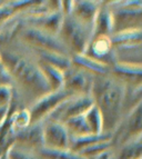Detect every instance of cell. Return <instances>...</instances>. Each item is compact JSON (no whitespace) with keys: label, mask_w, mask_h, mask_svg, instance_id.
Segmentation results:
<instances>
[{"label":"cell","mask_w":142,"mask_h":159,"mask_svg":"<svg viewBox=\"0 0 142 159\" xmlns=\"http://www.w3.org/2000/svg\"><path fill=\"white\" fill-rule=\"evenodd\" d=\"M7 156H8V159H36L32 152L17 148L16 146H12L8 149Z\"/></svg>","instance_id":"29"},{"label":"cell","mask_w":142,"mask_h":159,"mask_svg":"<svg viewBox=\"0 0 142 159\" xmlns=\"http://www.w3.org/2000/svg\"><path fill=\"white\" fill-rule=\"evenodd\" d=\"M141 136L132 138L121 145V148L113 159H141L142 139Z\"/></svg>","instance_id":"20"},{"label":"cell","mask_w":142,"mask_h":159,"mask_svg":"<svg viewBox=\"0 0 142 159\" xmlns=\"http://www.w3.org/2000/svg\"><path fill=\"white\" fill-rule=\"evenodd\" d=\"M84 119L87 121L88 127H89L91 134H95V135H99V134L103 133V120L102 116H101L99 109L93 105L91 108L88 110L86 114L83 115Z\"/></svg>","instance_id":"25"},{"label":"cell","mask_w":142,"mask_h":159,"mask_svg":"<svg viewBox=\"0 0 142 159\" xmlns=\"http://www.w3.org/2000/svg\"><path fill=\"white\" fill-rule=\"evenodd\" d=\"M110 75L119 79L126 86L137 87L142 84V68L141 65L116 62L110 67Z\"/></svg>","instance_id":"13"},{"label":"cell","mask_w":142,"mask_h":159,"mask_svg":"<svg viewBox=\"0 0 142 159\" xmlns=\"http://www.w3.org/2000/svg\"><path fill=\"white\" fill-rule=\"evenodd\" d=\"M67 48L69 55H82L86 52L92 37V30L71 16H63V21L58 34Z\"/></svg>","instance_id":"3"},{"label":"cell","mask_w":142,"mask_h":159,"mask_svg":"<svg viewBox=\"0 0 142 159\" xmlns=\"http://www.w3.org/2000/svg\"><path fill=\"white\" fill-rule=\"evenodd\" d=\"M13 146L26 151H39L43 148V121L30 124L27 128L15 135Z\"/></svg>","instance_id":"11"},{"label":"cell","mask_w":142,"mask_h":159,"mask_svg":"<svg viewBox=\"0 0 142 159\" xmlns=\"http://www.w3.org/2000/svg\"><path fill=\"white\" fill-rule=\"evenodd\" d=\"M2 65V59H1V53H0V66Z\"/></svg>","instance_id":"34"},{"label":"cell","mask_w":142,"mask_h":159,"mask_svg":"<svg viewBox=\"0 0 142 159\" xmlns=\"http://www.w3.org/2000/svg\"><path fill=\"white\" fill-rule=\"evenodd\" d=\"M10 122H11V130L16 135L17 133L24 130L30 125V114L29 110L26 108L17 109L16 106L13 107L12 111L10 115Z\"/></svg>","instance_id":"24"},{"label":"cell","mask_w":142,"mask_h":159,"mask_svg":"<svg viewBox=\"0 0 142 159\" xmlns=\"http://www.w3.org/2000/svg\"><path fill=\"white\" fill-rule=\"evenodd\" d=\"M113 34V24L111 10L108 7V2H101L95 24L92 28V37L95 36H108L111 37ZM91 37V38H92Z\"/></svg>","instance_id":"16"},{"label":"cell","mask_w":142,"mask_h":159,"mask_svg":"<svg viewBox=\"0 0 142 159\" xmlns=\"http://www.w3.org/2000/svg\"><path fill=\"white\" fill-rule=\"evenodd\" d=\"M142 135V101L133 107L128 112L126 118H122L121 122L112 134V140L117 138L119 143H124L132 138Z\"/></svg>","instance_id":"8"},{"label":"cell","mask_w":142,"mask_h":159,"mask_svg":"<svg viewBox=\"0 0 142 159\" xmlns=\"http://www.w3.org/2000/svg\"><path fill=\"white\" fill-rule=\"evenodd\" d=\"M103 140H112V134L102 133V134H99V135L89 134V135L81 136V137H70L69 149L71 151H73V152L79 154L80 151H82L83 149Z\"/></svg>","instance_id":"18"},{"label":"cell","mask_w":142,"mask_h":159,"mask_svg":"<svg viewBox=\"0 0 142 159\" xmlns=\"http://www.w3.org/2000/svg\"><path fill=\"white\" fill-rule=\"evenodd\" d=\"M39 68L41 69L42 74L47 80L48 85L50 87L51 91H57L62 89L63 87V71L55 67L49 66L47 64L37 61Z\"/></svg>","instance_id":"21"},{"label":"cell","mask_w":142,"mask_h":159,"mask_svg":"<svg viewBox=\"0 0 142 159\" xmlns=\"http://www.w3.org/2000/svg\"><path fill=\"white\" fill-rule=\"evenodd\" d=\"M110 38H111V43H112L113 47L141 45L142 31H141V29L126 30V31L116 32V34H113Z\"/></svg>","instance_id":"22"},{"label":"cell","mask_w":142,"mask_h":159,"mask_svg":"<svg viewBox=\"0 0 142 159\" xmlns=\"http://www.w3.org/2000/svg\"><path fill=\"white\" fill-rule=\"evenodd\" d=\"M71 64L73 66L79 67L87 72L91 74L92 76H100V75L110 74V67L108 65L102 64L100 61L95 60L91 57L87 56L86 53L82 55H74L71 56Z\"/></svg>","instance_id":"17"},{"label":"cell","mask_w":142,"mask_h":159,"mask_svg":"<svg viewBox=\"0 0 142 159\" xmlns=\"http://www.w3.org/2000/svg\"><path fill=\"white\" fill-rule=\"evenodd\" d=\"M34 53L37 55L38 61L55 67L62 71L67 70L71 66L70 57L62 55V53L53 52V51H34Z\"/></svg>","instance_id":"19"},{"label":"cell","mask_w":142,"mask_h":159,"mask_svg":"<svg viewBox=\"0 0 142 159\" xmlns=\"http://www.w3.org/2000/svg\"><path fill=\"white\" fill-rule=\"evenodd\" d=\"M13 100L12 86H0V107L9 106Z\"/></svg>","instance_id":"28"},{"label":"cell","mask_w":142,"mask_h":159,"mask_svg":"<svg viewBox=\"0 0 142 159\" xmlns=\"http://www.w3.org/2000/svg\"><path fill=\"white\" fill-rule=\"evenodd\" d=\"M72 96L76 95H72L62 88L60 90L50 91L47 95L40 97L32 105L31 108L28 109L30 114V124H38V122L45 121L57 109V107L60 106L63 101Z\"/></svg>","instance_id":"6"},{"label":"cell","mask_w":142,"mask_h":159,"mask_svg":"<svg viewBox=\"0 0 142 159\" xmlns=\"http://www.w3.org/2000/svg\"><path fill=\"white\" fill-rule=\"evenodd\" d=\"M13 82L8 70L6 69L3 64L0 66V86H12Z\"/></svg>","instance_id":"30"},{"label":"cell","mask_w":142,"mask_h":159,"mask_svg":"<svg viewBox=\"0 0 142 159\" xmlns=\"http://www.w3.org/2000/svg\"><path fill=\"white\" fill-rule=\"evenodd\" d=\"M70 136L64 125L53 120L43 121V148L53 150L69 149Z\"/></svg>","instance_id":"10"},{"label":"cell","mask_w":142,"mask_h":159,"mask_svg":"<svg viewBox=\"0 0 142 159\" xmlns=\"http://www.w3.org/2000/svg\"><path fill=\"white\" fill-rule=\"evenodd\" d=\"M63 125H64L66 129L68 130V134L70 137H81V136L91 134L83 115L70 118V119L63 122Z\"/></svg>","instance_id":"23"},{"label":"cell","mask_w":142,"mask_h":159,"mask_svg":"<svg viewBox=\"0 0 142 159\" xmlns=\"http://www.w3.org/2000/svg\"><path fill=\"white\" fill-rule=\"evenodd\" d=\"M91 159H113V156H112L111 150H107V151H104V152H102L101 155H99V156L95 157V158H91Z\"/></svg>","instance_id":"33"},{"label":"cell","mask_w":142,"mask_h":159,"mask_svg":"<svg viewBox=\"0 0 142 159\" xmlns=\"http://www.w3.org/2000/svg\"><path fill=\"white\" fill-rule=\"evenodd\" d=\"M93 76L71 64L63 71V89L72 95H90Z\"/></svg>","instance_id":"9"},{"label":"cell","mask_w":142,"mask_h":159,"mask_svg":"<svg viewBox=\"0 0 142 159\" xmlns=\"http://www.w3.org/2000/svg\"><path fill=\"white\" fill-rule=\"evenodd\" d=\"M24 21L29 22L28 26L38 28L53 36H58L63 21V15L61 11H52L42 16L24 18Z\"/></svg>","instance_id":"15"},{"label":"cell","mask_w":142,"mask_h":159,"mask_svg":"<svg viewBox=\"0 0 142 159\" xmlns=\"http://www.w3.org/2000/svg\"><path fill=\"white\" fill-rule=\"evenodd\" d=\"M72 8H73V0H63L61 1L60 10L62 12L63 16H70L72 12Z\"/></svg>","instance_id":"31"},{"label":"cell","mask_w":142,"mask_h":159,"mask_svg":"<svg viewBox=\"0 0 142 159\" xmlns=\"http://www.w3.org/2000/svg\"><path fill=\"white\" fill-rule=\"evenodd\" d=\"M128 86L108 75L93 76L90 96L103 120V133L113 134L121 122L126 108Z\"/></svg>","instance_id":"1"},{"label":"cell","mask_w":142,"mask_h":159,"mask_svg":"<svg viewBox=\"0 0 142 159\" xmlns=\"http://www.w3.org/2000/svg\"><path fill=\"white\" fill-rule=\"evenodd\" d=\"M19 38L24 45L34 51H53L70 57L67 48L58 36H53L38 28L28 25L27 27H22L19 32Z\"/></svg>","instance_id":"5"},{"label":"cell","mask_w":142,"mask_h":159,"mask_svg":"<svg viewBox=\"0 0 142 159\" xmlns=\"http://www.w3.org/2000/svg\"><path fill=\"white\" fill-rule=\"evenodd\" d=\"M0 53L12 82L17 84L24 93L34 97L36 100L50 93V87L37 61L15 51H0Z\"/></svg>","instance_id":"2"},{"label":"cell","mask_w":142,"mask_h":159,"mask_svg":"<svg viewBox=\"0 0 142 159\" xmlns=\"http://www.w3.org/2000/svg\"><path fill=\"white\" fill-rule=\"evenodd\" d=\"M41 159H86L81 155L71 151L70 149L64 150H53V149L41 148L38 151Z\"/></svg>","instance_id":"26"},{"label":"cell","mask_w":142,"mask_h":159,"mask_svg":"<svg viewBox=\"0 0 142 159\" xmlns=\"http://www.w3.org/2000/svg\"><path fill=\"white\" fill-rule=\"evenodd\" d=\"M86 55L109 67L116 64V56L111 43V38L108 36H95L92 37L88 46Z\"/></svg>","instance_id":"12"},{"label":"cell","mask_w":142,"mask_h":159,"mask_svg":"<svg viewBox=\"0 0 142 159\" xmlns=\"http://www.w3.org/2000/svg\"><path fill=\"white\" fill-rule=\"evenodd\" d=\"M93 106L90 95H76L64 100L46 120H53L63 124L70 118L82 116Z\"/></svg>","instance_id":"7"},{"label":"cell","mask_w":142,"mask_h":159,"mask_svg":"<svg viewBox=\"0 0 142 159\" xmlns=\"http://www.w3.org/2000/svg\"><path fill=\"white\" fill-rule=\"evenodd\" d=\"M100 5V1H92V0L73 1V8H72L71 16L92 30Z\"/></svg>","instance_id":"14"},{"label":"cell","mask_w":142,"mask_h":159,"mask_svg":"<svg viewBox=\"0 0 142 159\" xmlns=\"http://www.w3.org/2000/svg\"><path fill=\"white\" fill-rule=\"evenodd\" d=\"M112 147V140H103L100 143H97L92 146L88 147V148L83 149L82 151H80L79 155H81L82 157H84L86 159H91L95 157L99 156L102 152L107 150H110V148Z\"/></svg>","instance_id":"27"},{"label":"cell","mask_w":142,"mask_h":159,"mask_svg":"<svg viewBox=\"0 0 142 159\" xmlns=\"http://www.w3.org/2000/svg\"><path fill=\"white\" fill-rule=\"evenodd\" d=\"M10 105H11V103H10ZM10 105H9V106L0 107V126L2 125L3 122H5L6 118L8 117L9 111H10Z\"/></svg>","instance_id":"32"},{"label":"cell","mask_w":142,"mask_h":159,"mask_svg":"<svg viewBox=\"0 0 142 159\" xmlns=\"http://www.w3.org/2000/svg\"><path fill=\"white\" fill-rule=\"evenodd\" d=\"M108 7L112 15L113 34L126 30L141 29L142 1L131 0L108 2Z\"/></svg>","instance_id":"4"}]
</instances>
